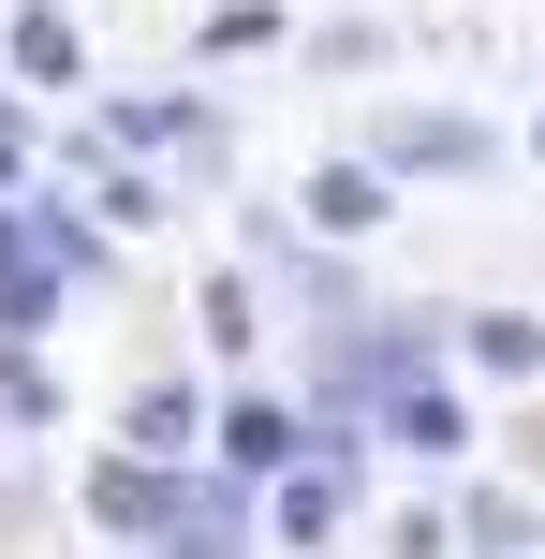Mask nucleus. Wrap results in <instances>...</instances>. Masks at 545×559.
I'll use <instances>...</instances> for the list:
<instances>
[{"instance_id": "obj_1", "label": "nucleus", "mask_w": 545, "mask_h": 559, "mask_svg": "<svg viewBox=\"0 0 545 559\" xmlns=\"http://www.w3.org/2000/svg\"><path fill=\"white\" fill-rule=\"evenodd\" d=\"M369 163L383 177H472V163H487V118H458V104H428V118H383V133H369Z\"/></svg>"}, {"instance_id": "obj_2", "label": "nucleus", "mask_w": 545, "mask_h": 559, "mask_svg": "<svg viewBox=\"0 0 545 559\" xmlns=\"http://www.w3.org/2000/svg\"><path fill=\"white\" fill-rule=\"evenodd\" d=\"M88 515H104V531H177V515H192V486L163 472V456H104V472H88Z\"/></svg>"}, {"instance_id": "obj_3", "label": "nucleus", "mask_w": 545, "mask_h": 559, "mask_svg": "<svg viewBox=\"0 0 545 559\" xmlns=\"http://www.w3.org/2000/svg\"><path fill=\"white\" fill-rule=\"evenodd\" d=\"M310 427H295L281 413V397H236V413H222V472H251V486H281V472H310Z\"/></svg>"}, {"instance_id": "obj_4", "label": "nucleus", "mask_w": 545, "mask_h": 559, "mask_svg": "<svg viewBox=\"0 0 545 559\" xmlns=\"http://www.w3.org/2000/svg\"><path fill=\"white\" fill-rule=\"evenodd\" d=\"M192 442H206V397H192V383H147V397H133V456L192 472ZM206 456H222V442H206Z\"/></svg>"}, {"instance_id": "obj_5", "label": "nucleus", "mask_w": 545, "mask_h": 559, "mask_svg": "<svg viewBox=\"0 0 545 559\" xmlns=\"http://www.w3.org/2000/svg\"><path fill=\"white\" fill-rule=\"evenodd\" d=\"M15 74H29V88H88V45H74L59 0H15Z\"/></svg>"}, {"instance_id": "obj_6", "label": "nucleus", "mask_w": 545, "mask_h": 559, "mask_svg": "<svg viewBox=\"0 0 545 559\" xmlns=\"http://www.w3.org/2000/svg\"><path fill=\"white\" fill-rule=\"evenodd\" d=\"M295 206H310V236H383V163H324Z\"/></svg>"}, {"instance_id": "obj_7", "label": "nucleus", "mask_w": 545, "mask_h": 559, "mask_svg": "<svg viewBox=\"0 0 545 559\" xmlns=\"http://www.w3.org/2000/svg\"><path fill=\"white\" fill-rule=\"evenodd\" d=\"M383 442H399V456H458L472 427H458V397H442V383H383Z\"/></svg>"}, {"instance_id": "obj_8", "label": "nucleus", "mask_w": 545, "mask_h": 559, "mask_svg": "<svg viewBox=\"0 0 545 559\" xmlns=\"http://www.w3.org/2000/svg\"><path fill=\"white\" fill-rule=\"evenodd\" d=\"M265 515H281V545H324V531H340V442H324L310 472H281V486H265Z\"/></svg>"}, {"instance_id": "obj_9", "label": "nucleus", "mask_w": 545, "mask_h": 559, "mask_svg": "<svg viewBox=\"0 0 545 559\" xmlns=\"http://www.w3.org/2000/svg\"><path fill=\"white\" fill-rule=\"evenodd\" d=\"M472 324V368H545V309H458Z\"/></svg>"}, {"instance_id": "obj_10", "label": "nucleus", "mask_w": 545, "mask_h": 559, "mask_svg": "<svg viewBox=\"0 0 545 559\" xmlns=\"http://www.w3.org/2000/svg\"><path fill=\"white\" fill-rule=\"evenodd\" d=\"M0 427H59V368L45 354H0Z\"/></svg>"}, {"instance_id": "obj_11", "label": "nucleus", "mask_w": 545, "mask_h": 559, "mask_svg": "<svg viewBox=\"0 0 545 559\" xmlns=\"http://www.w3.org/2000/svg\"><path fill=\"white\" fill-rule=\"evenodd\" d=\"M118 147H206V104H118Z\"/></svg>"}, {"instance_id": "obj_12", "label": "nucleus", "mask_w": 545, "mask_h": 559, "mask_svg": "<svg viewBox=\"0 0 545 559\" xmlns=\"http://www.w3.org/2000/svg\"><path fill=\"white\" fill-rule=\"evenodd\" d=\"M531 163H545V118H531Z\"/></svg>"}]
</instances>
